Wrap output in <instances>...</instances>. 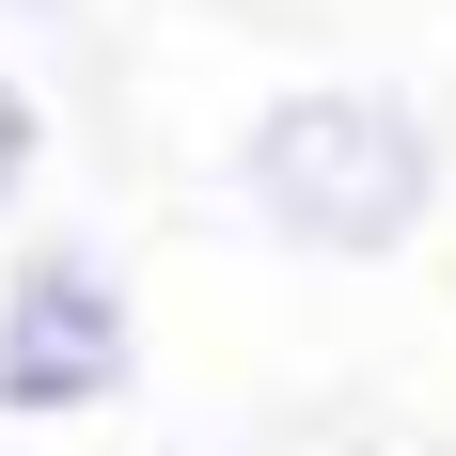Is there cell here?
<instances>
[{
  "label": "cell",
  "instance_id": "cell-1",
  "mask_svg": "<svg viewBox=\"0 0 456 456\" xmlns=\"http://www.w3.org/2000/svg\"><path fill=\"white\" fill-rule=\"evenodd\" d=\"M221 189H236V221L268 252H299V268H394L441 221L456 158H441V110L394 94V79H283V94H252Z\"/></svg>",
  "mask_w": 456,
  "mask_h": 456
},
{
  "label": "cell",
  "instance_id": "cell-2",
  "mask_svg": "<svg viewBox=\"0 0 456 456\" xmlns=\"http://www.w3.org/2000/svg\"><path fill=\"white\" fill-rule=\"evenodd\" d=\"M142 394V283L110 236L47 221L0 252V425H94Z\"/></svg>",
  "mask_w": 456,
  "mask_h": 456
},
{
  "label": "cell",
  "instance_id": "cell-3",
  "mask_svg": "<svg viewBox=\"0 0 456 456\" xmlns=\"http://www.w3.org/2000/svg\"><path fill=\"white\" fill-rule=\"evenodd\" d=\"M32 189H47V94L0 63V221H32Z\"/></svg>",
  "mask_w": 456,
  "mask_h": 456
},
{
  "label": "cell",
  "instance_id": "cell-4",
  "mask_svg": "<svg viewBox=\"0 0 456 456\" xmlns=\"http://www.w3.org/2000/svg\"><path fill=\"white\" fill-rule=\"evenodd\" d=\"M0 16H32V32H63V16H79V0H0Z\"/></svg>",
  "mask_w": 456,
  "mask_h": 456
}]
</instances>
